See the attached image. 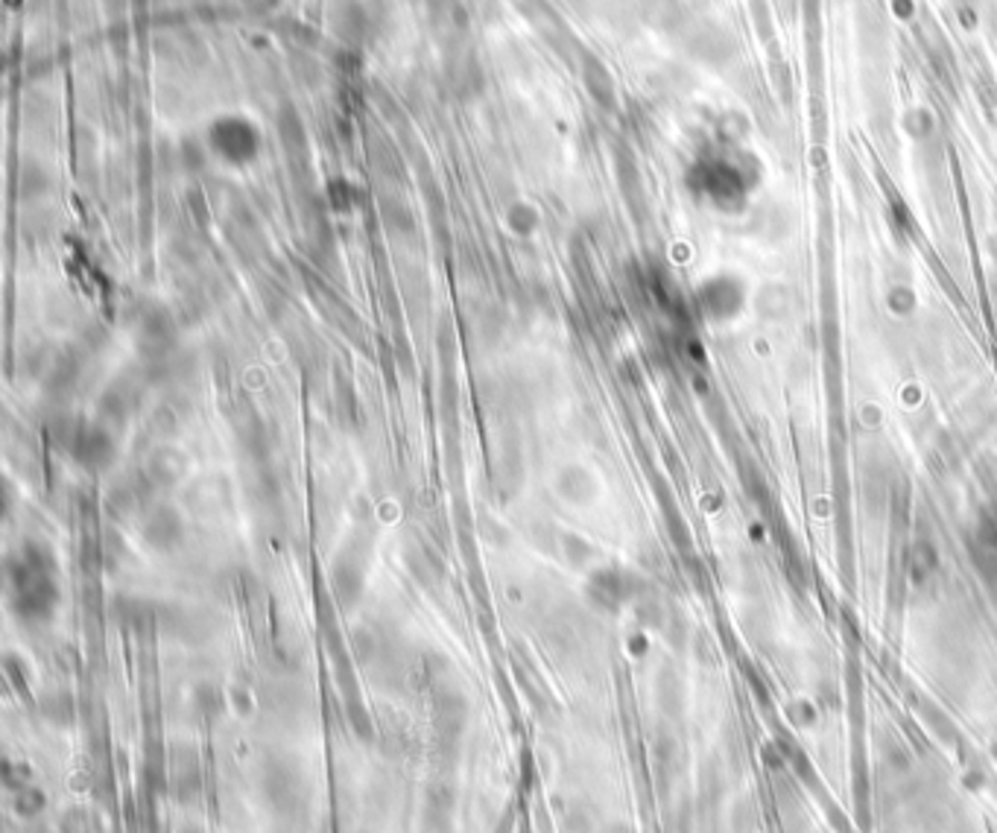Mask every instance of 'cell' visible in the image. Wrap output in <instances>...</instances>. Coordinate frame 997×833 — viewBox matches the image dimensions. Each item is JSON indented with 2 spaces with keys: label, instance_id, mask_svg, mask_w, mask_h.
<instances>
[{
  "label": "cell",
  "instance_id": "6da1fadb",
  "mask_svg": "<svg viewBox=\"0 0 997 833\" xmlns=\"http://www.w3.org/2000/svg\"><path fill=\"white\" fill-rule=\"evenodd\" d=\"M258 790L278 822H299L314 799L305 766L290 755H273L260 763Z\"/></svg>",
  "mask_w": 997,
  "mask_h": 833
},
{
  "label": "cell",
  "instance_id": "7a4b0ae2",
  "mask_svg": "<svg viewBox=\"0 0 997 833\" xmlns=\"http://www.w3.org/2000/svg\"><path fill=\"white\" fill-rule=\"evenodd\" d=\"M697 176V188L717 205H740L747 199L749 190L754 188V173L734 161L731 156H717L708 161H699L693 170Z\"/></svg>",
  "mask_w": 997,
  "mask_h": 833
},
{
  "label": "cell",
  "instance_id": "3957f363",
  "mask_svg": "<svg viewBox=\"0 0 997 833\" xmlns=\"http://www.w3.org/2000/svg\"><path fill=\"white\" fill-rule=\"evenodd\" d=\"M167 795H174L179 804H194L203 795V763L188 746H176L170 752V784Z\"/></svg>",
  "mask_w": 997,
  "mask_h": 833
},
{
  "label": "cell",
  "instance_id": "277c9868",
  "mask_svg": "<svg viewBox=\"0 0 997 833\" xmlns=\"http://www.w3.org/2000/svg\"><path fill=\"white\" fill-rule=\"evenodd\" d=\"M691 48L697 50V56L708 65H725L738 56V41L729 30L717 24H705L702 30L693 32Z\"/></svg>",
  "mask_w": 997,
  "mask_h": 833
},
{
  "label": "cell",
  "instance_id": "5b68a950",
  "mask_svg": "<svg viewBox=\"0 0 997 833\" xmlns=\"http://www.w3.org/2000/svg\"><path fill=\"white\" fill-rule=\"evenodd\" d=\"M644 16L655 30H679L688 21L682 0H646Z\"/></svg>",
  "mask_w": 997,
  "mask_h": 833
},
{
  "label": "cell",
  "instance_id": "8992f818",
  "mask_svg": "<svg viewBox=\"0 0 997 833\" xmlns=\"http://www.w3.org/2000/svg\"><path fill=\"white\" fill-rule=\"evenodd\" d=\"M56 831L59 833H102V822L91 807L73 804V807L62 810V816H59V822H56Z\"/></svg>",
  "mask_w": 997,
  "mask_h": 833
},
{
  "label": "cell",
  "instance_id": "52a82bcc",
  "mask_svg": "<svg viewBox=\"0 0 997 833\" xmlns=\"http://www.w3.org/2000/svg\"><path fill=\"white\" fill-rule=\"evenodd\" d=\"M456 802H460V793H456V786L451 784L448 779H436L424 786V807L422 810H431V813H448V816H454Z\"/></svg>",
  "mask_w": 997,
  "mask_h": 833
},
{
  "label": "cell",
  "instance_id": "ba28073f",
  "mask_svg": "<svg viewBox=\"0 0 997 833\" xmlns=\"http://www.w3.org/2000/svg\"><path fill=\"white\" fill-rule=\"evenodd\" d=\"M147 538H150V544H152V547H156V551H174L176 544H179V538H181L179 520H176L174 515H170V512H165V515H158V518L152 520L150 527H147Z\"/></svg>",
  "mask_w": 997,
  "mask_h": 833
},
{
  "label": "cell",
  "instance_id": "9c48e42d",
  "mask_svg": "<svg viewBox=\"0 0 997 833\" xmlns=\"http://www.w3.org/2000/svg\"><path fill=\"white\" fill-rule=\"evenodd\" d=\"M45 807H48V795L41 793L36 784L24 786L21 793H12V810L21 819H39Z\"/></svg>",
  "mask_w": 997,
  "mask_h": 833
},
{
  "label": "cell",
  "instance_id": "30bf717a",
  "mask_svg": "<svg viewBox=\"0 0 997 833\" xmlns=\"http://www.w3.org/2000/svg\"><path fill=\"white\" fill-rule=\"evenodd\" d=\"M41 714L48 723L68 728L73 723V700L68 693H50L48 700L41 702Z\"/></svg>",
  "mask_w": 997,
  "mask_h": 833
},
{
  "label": "cell",
  "instance_id": "8fae6325",
  "mask_svg": "<svg viewBox=\"0 0 997 833\" xmlns=\"http://www.w3.org/2000/svg\"><path fill=\"white\" fill-rule=\"evenodd\" d=\"M115 612H118L120 623L132 626V629H141V626H147V623L152 621L150 606H147V603H141V599L120 597L118 603H115Z\"/></svg>",
  "mask_w": 997,
  "mask_h": 833
},
{
  "label": "cell",
  "instance_id": "7c38bea8",
  "mask_svg": "<svg viewBox=\"0 0 997 833\" xmlns=\"http://www.w3.org/2000/svg\"><path fill=\"white\" fill-rule=\"evenodd\" d=\"M3 784H7L9 793H21L24 786L32 784L30 770H27L24 763L7 761V763H3Z\"/></svg>",
  "mask_w": 997,
  "mask_h": 833
},
{
  "label": "cell",
  "instance_id": "4fadbf2b",
  "mask_svg": "<svg viewBox=\"0 0 997 833\" xmlns=\"http://www.w3.org/2000/svg\"><path fill=\"white\" fill-rule=\"evenodd\" d=\"M600 833H632L626 825H605Z\"/></svg>",
  "mask_w": 997,
  "mask_h": 833
},
{
  "label": "cell",
  "instance_id": "5bb4252c",
  "mask_svg": "<svg viewBox=\"0 0 997 833\" xmlns=\"http://www.w3.org/2000/svg\"><path fill=\"white\" fill-rule=\"evenodd\" d=\"M176 833H205V831L199 825H181Z\"/></svg>",
  "mask_w": 997,
  "mask_h": 833
}]
</instances>
